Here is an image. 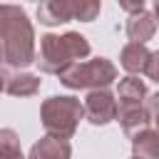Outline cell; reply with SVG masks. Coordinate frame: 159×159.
<instances>
[{
    "mask_svg": "<svg viewBox=\"0 0 159 159\" xmlns=\"http://www.w3.org/2000/svg\"><path fill=\"white\" fill-rule=\"evenodd\" d=\"M0 52L12 67L35 62V32L22 7L0 5Z\"/></svg>",
    "mask_w": 159,
    "mask_h": 159,
    "instance_id": "cell-1",
    "label": "cell"
},
{
    "mask_svg": "<svg viewBox=\"0 0 159 159\" xmlns=\"http://www.w3.org/2000/svg\"><path fill=\"white\" fill-rule=\"evenodd\" d=\"M89 55V42L80 32L65 35H45L40 40V57L35 60L42 72L62 75L67 67L77 65V60Z\"/></svg>",
    "mask_w": 159,
    "mask_h": 159,
    "instance_id": "cell-2",
    "label": "cell"
},
{
    "mask_svg": "<svg viewBox=\"0 0 159 159\" xmlns=\"http://www.w3.org/2000/svg\"><path fill=\"white\" fill-rule=\"evenodd\" d=\"M82 114H84V107L75 97H50L42 104V124L57 139H70Z\"/></svg>",
    "mask_w": 159,
    "mask_h": 159,
    "instance_id": "cell-3",
    "label": "cell"
},
{
    "mask_svg": "<svg viewBox=\"0 0 159 159\" xmlns=\"http://www.w3.org/2000/svg\"><path fill=\"white\" fill-rule=\"evenodd\" d=\"M117 77V70L109 60L104 57H97V60H89V62H80V65H72L67 67L60 80L65 87L70 89H89V87H107L112 80Z\"/></svg>",
    "mask_w": 159,
    "mask_h": 159,
    "instance_id": "cell-4",
    "label": "cell"
},
{
    "mask_svg": "<svg viewBox=\"0 0 159 159\" xmlns=\"http://www.w3.org/2000/svg\"><path fill=\"white\" fill-rule=\"evenodd\" d=\"M84 112L89 117L92 124H107L117 117V102L109 92L104 89H94L87 94V102H84Z\"/></svg>",
    "mask_w": 159,
    "mask_h": 159,
    "instance_id": "cell-5",
    "label": "cell"
},
{
    "mask_svg": "<svg viewBox=\"0 0 159 159\" xmlns=\"http://www.w3.org/2000/svg\"><path fill=\"white\" fill-rule=\"evenodd\" d=\"M37 17L42 25H60L67 20H75L72 15V0H47L37 5Z\"/></svg>",
    "mask_w": 159,
    "mask_h": 159,
    "instance_id": "cell-6",
    "label": "cell"
},
{
    "mask_svg": "<svg viewBox=\"0 0 159 159\" xmlns=\"http://www.w3.org/2000/svg\"><path fill=\"white\" fill-rule=\"evenodd\" d=\"M154 30H157V20L152 12L142 10V12H134L129 20H127V35L132 42L137 45H144L147 40L154 37Z\"/></svg>",
    "mask_w": 159,
    "mask_h": 159,
    "instance_id": "cell-7",
    "label": "cell"
},
{
    "mask_svg": "<svg viewBox=\"0 0 159 159\" xmlns=\"http://www.w3.org/2000/svg\"><path fill=\"white\" fill-rule=\"evenodd\" d=\"M30 159H70V144L67 139L45 137L30 149Z\"/></svg>",
    "mask_w": 159,
    "mask_h": 159,
    "instance_id": "cell-8",
    "label": "cell"
},
{
    "mask_svg": "<svg viewBox=\"0 0 159 159\" xmlns=\"http://www.w3.org/2000/svg\"><path fill=\"white\" fill-rule=\"evenodd\" d=\"M149 55H152V52H149V50H147L144 45L129 42V45H124V50H122V57H119V62H122V67H124L127 72L137 75V72H144V70H147Z\"/></svg>",
    "mask_w": 159,
    "mask_h": 159,
    "instance_id": "cell-9",
    "label": "cell"
},
{
    "mask_svg": "<svg viewBox=\"0 0 159 159\" xmlns=\"http://www.w3.org/2000/svg\"><path fill=\"white\" fill-rule=\"evenodd\" d=\"M134 159H159V132L152 129H142L134 142Z\"/></svg>",
    "mask_w": 159,
    "mask_h": 159,
    "instance_id": "cell-10",
    "label": "cell"
},
{
    "mask_svg": "<svg viewBox=\"0 0 159 159\" xmlns=\"http://www.w3.org/2000/svg\"><path fill=\"white\" fill-rule=\"evenodd\" d=\"M144 94H147V89L137 77H127L119 82V104L122 107H142Z\"/></svg>",
    "mask_w": 159,
    "mask_h": 159,
    "instance_id": "cell-11",
    "label": "cell"
},
{
    "mask_svg": "<svg viewBox=\"0 0 159 159\" xmlns=\"http://www.w3.org/2000/svg\"><path fill=\"white\" fill-rule=\"evenodd\" d=\"M119 122H122V127H124V132H142V129H147V124H149V112L144 109V107H119Z\"/></svg>",
    "mask_w": 159,
    "mask_h": 159,
    "instance_id": "cell-12",
    "label": "cell"
},
{
    "mask_svg": "<svg viewBox=\"0 0 159 159\" xmlns=\"http://www.w3.org/2000/svg\"><path fill=\"white\" fill-rule=\"evenodd\" d=\"M40 87V80L35 75H15V77H7V92L15 94V97H30L35 94Z\"/></svg>",
    "mask_w": 159,
    "mask_h": 159,
    "instance_id": "cell-13",
    "label": "cell"
},
{
    "mask_svg": "<svg viewBox=\"0 0 159 159\" xmlns=\"http://www.w3.org/2000/svg\"><path fill=\"white\" fill-rule=\"evenodd\" d=\"M0 159H22L20 139H17V134L12 129L0 132Z\"/></svg>",
    "mask_w": 159,
    "mask_h": 159,
    "instance_id": "cell-14",
    "label": "cell"
},
{
    "mask_svg": "<svg viewBox=\"0 0 159 159\" xmlns=\"http://www.w3.org/2000/svg\"><path fill=\"white\" fill-rule=\"evenodd\" d=\"M99 2L94 0H72V15L75 20H82V22H92L97 15H99Z\"/></svg>",
    "mask_w": 159,
    "mask_h": 159,
    "instance_id": "cell-15",
    "label": "cell"
},
{
    "mask_svg": "<svg viewBox=\"0 0 159 159\" xmlns=\"http://www.w3.org/2000/svg\"><path fill=\"white\" fill-rule=\"evenodd\" d=\"M154 82H159V52H152L149 55V62H147V70H144Z\"/></svg>",
    "mask_w": 159,
    "mask_h": 159,
    "instance_id": "cell-16",
    "label": "cell"
},
{
    "mask_svg": "<svg viewBox=\"0 0 159 159\" xmlns=\"http://www.w3.org/2000/svg\"><path fill=\"white\" fill-rule=\"evenodd\" d=\"M149 114H152V119L157 122V127H159V94H154L152 99H149ZM159 132V129H157Z\"/></svg>",
    "mask_w": 159,
    "mask_h": 159,
    "instance_id": "cell-17",
    "label": "cell"
},
{
    "mask_svg": "<svg viewBox=\"0 0 159 159\" xmlns=\"http://www.w3.org/2000/svg\"><path fill=\"white\" fill-rule=\"evenodd\" d=\"M119 5H122V10H129L132 15H134V12H142V10H144V2H142V0H139V2H119Z\"/></svg>",
    "mask_w": 159,
    "mask_h": 159,
    "instance_id": "cell-18",
    "label": "cell"
},
{
    "mask_svg": "<svg viewBox=\"0 0 159 159\" xmlns=\"http://www.w3.org/2000/svg\"><path fill=\"white\" fill-rule=\"evenodd\" d=\"M154 20L159 22V0H157V5H154Z\"/></svg>",
    "mask_w": 159,
    "mask_h": 159,
    "instance_id": "cell-19",
    "label": "cell"
},
{
    "mask_svg": "<svg viewBox=\"0 0 159 159\" xmlns=\"http://www.w3.org/2000/svg\"><path fill=\"white\" fill-rule=\"evenodd\" d=\"M5 87V77H2V72H0V89Z\"/></svg>",
    "mask_w": 159,
    "mask_h": 159,
    "instance_id": "cell-20",
    "label": "cell"
},
{
    "mask_svg": "<svg viewBox=\"0 0 159 159\" xmlns=\"http://www.w3.org/2000/svg\"><path fill=\"white\" fill-rule=\"evenodd\" d=\"M0 60H2V52H0Z\"/></svg>",
    "mask_w": 159,
    "mask_h": 159,
    "instance_id": "cell-21",
    "label": "cell"
}]
</instances>
